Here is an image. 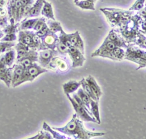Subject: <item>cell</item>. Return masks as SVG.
Wrapping results in <instances>:
<instances>
[{
	"instance_id": "6da1fadb",
	"label": "cell",
	"mask_w": 146,
	"mask_h": 139,
	"mask_svg": "<svg viewBox=\"0 0 146 139\" xmlns=\"http://www.w3.org/2000/svg\"><path fill=\"white\" fill-rule=\"evenodd\" d=\"M52 128L68 136L73 137L75 139H90L93 137L102 136L105 134L103 132H93L86 129L83 121L77 118L76 114H73L71 120L65 126Z\"/></svg>"
},
{
	"instance_id": "7a4b0ae2",
	"label": "cell",
	"mask_w": 146,
	"mask_h": 139,
	"mask_svg": "<svg viewBox=\"0 0 146 139\" xmlns=\"http://www.w3.org/2000/svg\"><path fill=\"white\" fill-rule=\"evenodd\" d=\"M100 10L104 14L111 26L116 29L125 23L134 14V11L117 8L104 7L100 8Z\"/></svg>"
},
{
	"instance_id": "3957f363",
	"label": "cell",
	"mask_w": 146,
	"mask_h": 139,
	"mask_svg": "<svg viewBox=\"0 0 146 139\" xmlns=\"http://www.w3.org/2000/svg\"><path fill=\"white\" fill-rule=\"evenodd\" d=\"M141 20L142 18L137 13L117 29L128 43H135L136 41Z\"/></svg>"
},
{
	"instance_id": "277c9868",
	"label": "cell",
	"mask_w": 146,
	"mask_h": 139,
	"mask_svg": "<svg viewBox=\"0 0 146 139\" xmlns=\"http://www.w3.org/2000/svg\"><path fill=\"white\" fill-rule=\"evenodd\" d=\"M125 49L124 59L138 64L136 70L146 67V50H144L134 43H128Z\"/></svg>"
},
{
	"instance_id": "5b68a950",
	"label": "cell",
	"mask_w": 146,
	"mask_h": 139,
	"mask_svg": "<svg viewBox=\"0 0 146 139\" xmlns=\"http://www.w3.org/2000/svg\"><path fill=\"white\" fill-rule=\"evenodd\" d=\"M47 72L48 70L47 69L42 67L38 63L35 62L25 68L23 74L20 81V85L27 81L32 82L38 76Z\"/></svg>"
},
{
	"instance_id": "8992f818",
	"label": "cell",
	"mask_w": 146,
	"mask_h": 139,
	"mask_svg": "<svg viewBox=\"0 0 146 139\" xmlns=\"http://www.w3.org/2000/svg\"><path fill=\"white\" fill-rule=\"evenodd\" d=\"M116 46L107 38H106L100 46L91 54V57H102L114 60L112 50Z\"/></svg>"
},
{
	"instance_id": "52a82bcc",
	"label": "cell",
	"mask_w": 146,
	"mask_h": 139,
	"mask_svg": "<svg viewBox=\"0 0 146 139\" xmlns=\"http://www.w3.org/2000/svg\"><path fill=\"white\" fill-rule=\"evenodd\" d=\"M67 98H68L69 101L71 103L75 112L76 114L77 117L80 118L82 121H85V122H92L95 123H97L98 122L96 120V119L92 117L87 110H86L83 107L80 106L71 96L69 94H66Z\"/></svg>"
},
{
	"instance_id": "ba28073f",
	"label": "cell",
	"mask_w": 146,
	"mask_h": 139,
	"mask_svg": "<svg viewBox=\"0 0 146 139\" xmlns=\"http://www.w3.org/2000/svg\"><path fill=\"white\" fill-rule=\"evenodd\" d=\"M38 63L42 67L48 69V65L52 58L57 56L59 53L56 50H52L50 49H42L38 51Z\"/></svg>"
},
{
	"instance_id": "9c48e42d",
	"label": "cell",
	"mask_w": 146,
	"mask_h": 139,
	"mask_svg": "<svg viewBox=\"0 0 146 139\" xmlns=\"http://www.w3.org/2000/svg\"><path fill=\"white\" fill-rule=\"evenodd\" d=\"M67 54H68L72 61V67H82L83 65L86 58L84 54L76 47L71 46L68 48Z\"/></svg>"
},
{
	"instance_id": "30bf717a",
	"label": "cell",
	"mask_w": 146,
	"mask_h": 139,
	"mask_svg": "<svg viewBox=\"0 0 146 139\" xmlns=\"http://www.w3.org/2000/svg\"><path fill=\"white\" fill-rule=\"evenodd\" d=\"M40 40L41 45L39 50L46 49L54 50L56 48V45L59 40V38L56 33L50 32L43 37H41Z\"/></svg>"
},
{
	"instance_id": "8fae6325",
	"label": "cell",
	"mask_w": 146,
	"mask_h": 139,
	"mask_svg": "<svg viewBox=\"0 0 146 139\" xmlns=\"http://www.w3.org/2000/svg\"><path fill=\"white\" fill-rule=\"evenodd\" d=\"M38 51L30 49L29 52L25 56L18 59H16L15 63L22 65L25 68L35 62H38Z\"/></svg>"
},
{
	"instance_id": "7c38bea8",
	"label": "cell",
	"mask_w": 146,
	"mask_h": 139,
	"mask_svg": "<svg viewBox=\"0 0 146 139\" xmlns=\"http://www.w3.org/2000/svg\"><path fill=\"white\" fill-rule=\"evenodd\" d=\"M48 69L54 71L59 70L60 72H63L68 70L69 65L68 62L65 59L62 58L57 55L52 58L48 65Z\"/></svg>"
},
{
	"instance_id": "4fadbf2b",
	"label": "cell",
	"mask_w": 146,
	"mask_h": 139,
	"mask_svg": "<svg viewBox=\"0 0 146 139\" xmlns=\"http://www.w3.org/2000/svg\"><path fill=\"white\" fill-rule=\"evenodd\" d=\"M110 41H112L116 46L126 49L128 46V43L121 35L118 30L115 28L112 29L109 31L108 35L106 37Z\"/></svg>"
},
{
	"instance_id": "5bb4252c",
	"label": "cell",
	"mask_w": 146,
	"mask_h": 139,
	"mask_svg": "<svg viewBox=\"0 0 146 139\" xmlns=\"http://www.w3.org/2000/svg\"><path fill=\"white\" fill-rule=\"evenodd\" d=\"M13 66V73L11 86L13 88H15L20 85V81L23 74L25 67L22 65L16 63L14 64Z\"/></svg>"
},
{
	"instance_id": "9a60e30c",
	"label": "cell",
	"mask_w": 146,
	"mask_h": 139,
	"mask_svg": "<svg viewBox=\"0 0 146 139\" xmlns=\"http://www.w3.org/2000/svg\"><path fill=\"white\" fill-rule=\"evenodd\" d=\"M35 32L27 30H19L18 33V42L23 43L31 49L33 43V37Z\"/></svg>"
},
{
	"instance_id": "2e32d148",
	"label": "cell",
	"mask_w": 146,
	"mask_h": 139,
	"mask_svg": "<svg viewBox=\"0 0 146 139\" xmlns=\"http://www.w3.org/2000/svg\"><path fill=\"white\" fill-rule=\"evenodd\" d=\"M70 39L72 46L78 48L83 54H84V47L83 41L80 37L78 31L70 34Z\"/></svg>"
},
{
	"instance_id": "e0dca14e",
	"label": "cell",
	"mask_w": 146,
	"mask_h": 139,
	"mask_svg": "<svg viewBox=\"0 0 146 139\" xmlns=\"http://www.w3.org/2000/svg\"><path fill=\"white\" fill-rule=\"evenodd\" d=\"M86 82L89 85L90 87L91 88V90L94 92V93L95 94L98 100L99 101L100 97L102 96L103 93L102 91L100 88V86L97 84L96 80H95L94 77L92 76H89L88 77L85 78Z\"/></svg>"
},
{
	"instance_id": "ac0fdd59",
	"label": "cell",
	"mask_w": 146,
	"mask_h": 139,
	"mask_svg": "<svg viewBox=\"0 0 146 139\" xmlns=\"http://www.w3.org/2000/svg\"><path fill=\"white\" fill-rule=\"evenodd\" d=\"M44 2V0H37L35 3L32 7H31L25 19H27L29 17H38L41 12Z\"/></svg>"
},
{
	"instance_id": "d6986e66",
	"label": "cell",
	"mask_w": 146,
	"mask_h": 139,
	"mask_svg": "<svg viewBox=\"0 0 146 139\" xmlns=\"http://www.w3.org/2000/svg\"><path fill=\"white\" fill-rule=\"evenodd\" d=\"M80 85H81L80 81L71 80L63 84L62 87L64 93L66 94H70V93H72L76 91L79 88Z\"/></svg>"
},
{
	"instance_id": "ffe728a7",
	"label": "cell",
	"mask_w": 146,
	"mask_h": 139,
	"mask_svg": "<svg viewBox=\"0 0 146 139\" xmlns=\"http://www.w3.org/2000/svg\"><path fill=\"white\" fill-rule=\"evenodd\" d=\"M5 62L7 67H12L16 59V51L13 48L8 49L4 54Z\"/></svg>"
},
{
	"instance_id": "44dd1931",
	"label": "cell",
	"mask_w": 146,
	"mask_h": 139,
	"mask_svg": "<svg viewBox=\"0 0 146 139\" xmlns=\"http://www.w3.org/2000/svg\"><path fill=\"white\" fill-rule=\"evenodd\" d=\"M41 14L47 19L55 20L52 5L50 3L44 1L41 10Z\"/></svg>"
},
{
	"instance_id": "7402d4cb",
	"label": "cell",
	"mask_w": 146,
	"mask_h": 139,
	"mask_svg": "<svg viewBox=\"0 0 146 139\" xmlns=\"http://www.w3.org/2000/svg\"><path fill=\"white\" fill-rule=\"evenodd\" d=\"M14 49L16 51V59H18L25 56L30 49L29 46L20 42L15 45Z\"/></svg>"
},
{
	"instance_id": "603a6c76",
	"label": "cell",
	"mask_w": 146,
	"mask_h": 139,
	"mask_svg": "<svg viewBox=\"0 0 146 139\" xmlns=\"http://www.w3.org/2000/svg\"><path fill=\"white\" fill-rule=\"evenodd\" d=\"M90 111L93 117L96 119L98 124H100L101 121L100 119V114L99 111L98 101H95L91 99L90 102Z\"/></svg>"
},
{
	"instance_id": "cb8c5ba5",
	"label": "cell",
	"mask_w": 146,
	"mask_h": 139,
	"mask_svg": "<svg viewBox=\"0 0 146 139\" xmlns=\"http://www.w3.org/2000/svg\"><path fill=\"white\" fill-rule=\"evenodd\" d=\"M38 18H34V19H25L19 25L18 29L19 30H29L33 29L35 23L36 22Z\"/></svg>"
},
{
	"instance_id": "d4e9b609",
	"label": "cell",
	"mask_w": 146,
	"mask_h": 139,
	"mask_svg": "<svg viewBox=\"0 0 146 139\" xmlns=\"http://www.w3.org/2000/svg\"><path fill=\"white\" fill-rule=\"evenodd\" d=\"M76 6L84 10H95L94 3L88 0H80L74 2Z\"/></svg>"
},
{
	"instance_id": "484cf974",
	"label": "cell",
	"mask_w": 146,
	"mask_h": 139,
	"mask_svg": "<svg viewBox=\"0 0 146 139\" xmlns=\"http://www.w3.org/2000/svg\"><path fill=\"white\" fill-rule=\"evenodd\" d=\"M46 23L50 29V31L52 33L60 32L63 29L60 22L56 21L55 20L48 19L46 21Z\"/></svg>"
},
{
	"instance_id": "4316f807",
	"label": "cell",
	"mask_w": 146,
	"mask_h": 139,
	"mask_svg": "<svg viewBox=\"0 0 146 139\" xmlns=\"http://www.w3.org/2000/svg\"><path fill=\"white\" fill-rule=\"evenodd\" d=\"M137 13L142 18L139 27V31L146 35V6L139 10Z\"/></svg>"
},
{
	"instance_id": "83f0119b",
	"label": "cell",
	"mask_w": 146,
	"mask_h": 139,
	"mask_svg": "<svg viewBox=\"0 0 146 139\" xmlns=\"http://www.w3.org/2000/svg\"><path fill=\"white\" fill-rule=\"evenodd\" d=\"M80 83H81V85L82 86V89L84 90V92L93 100L95 101H98L95 94L94 93V92H92V90H91V88L90 87L89 85L88 84V83L86 82L85 78H82L80 81Z\"/></svg>"
},
{
	"instance_id": "f1b7e54d",
	"label": "cell",
	"mask_w": 146,
	"mask_h": 139,
	"mask_svg": "<svg viewBox=\"0 0 146 139\" xmlns=\"http://www.w3.org/2000/svg\"><path fill=\"white\" fill-rule=\"evenodd\" d=\"M42 129L44 130H46L48 132H50L51 135L53 137V138L55 139H66V138H68L66 137L64 135H62L58 133L57 132L55 131V130L53 129L52 128H51L46 122H44L42 126Z\"/></svg>"
},
{
	"instance_id": "f546056e",
	"label": "cell",
	"mask_w": 146,
	"mask_h": 139,
	"mask_svg": "<svg viewBox=\"0 0 146 139\" xmlns=\"http://www.w3.org/2000/svg\"><path fill=\"white\" fill-rule=\"evenodd\" d=\"M76 94L78 95L80 100L84 104V105L88 108V109L90 110V102L91 98L84 92L82 88H79Z\"/></svg>"
},
{
	"instance_id": "4dcf8cb0",
	"label": "cell",
	"mask_w": 146,
	"mask_h": 139,
	"mask_svg": "<svg viewBox=\"0 0 146 139\" xmlns=\"http://www.w3.org/2000/svg\"><path fill=\"white\" fill-rule=\"evenodd\" d=\"M139 47L146 50V35L139 31L136 41L134 43Z\"/></svg>"
},
{
	"instance_id": "1f68e13d",
	"label": "cell",
	"mask_w": 146,
	"mask_h": 139,
	"mask_svg": "<svg viewBox=\"0 0 146 139\" xmlns=\"http://www.w3.org/2000/svg\"><path fill=\"white\" fill-rule=\"evenodd\" d=\"M125 51L123 48L116 46L112 50V55L115 61H121L124 58Z\"/></svg>"
},
{
	"instance_id": "d6a6232c",
	"label": "cell",
	"mask_w": 146,
	"mask_h": 139,
	"mask_svg": "<svg viewBox=\"0 0 146 139\" xmlns=\"http://www.w3.org/2000/svg\"><path fill=\"white\" fill-rule=\"evenodd\" d=\"M58 38L59 41L61 42L62 43H63L65 46H66L68 48L72 46L70 39V34L66 33L63 29L60 31Z\"/></svg>"
},
{
	"instance_id": "836d02e7",
	"label": "cell",
	"mask_w": 146,
	"mask_h": 139,
	"mask_svg": "<svg viewBox=\"0 0 146 139\" xmlns=\"http://www.w3.org/2000/svg\"><path fill=\"white\" fill-rule=\"evenodd\" d=\"M13 66L12 67H8L5 75L4 76L3 82L6 84L7 88H9L11 86V80L13 77Z\"/></svg>"
},
{
	"instance_id": "e575fe53",
	"label": "cell",
	"mask_w": 146,
	"mask_h": 139,
	"mask_svg": "<svg viewBox=\"0 0 146 139\" xmlns=\"http://www.w3.org/2000/svg\"><path fill=\"white\" fill-rule=\"evenodd\" d=\"M29 139H52L53 138L51 134L44 130H41L35 136L29 138Z\"/></svg>"
},
{
	"instance_id": "d590c367",
	"label": "cell",
	"mask_w": 146,
	"mask_h": 139,
	"mask_svg": "<svg viewBox=\"0 0 146 139\" xmlns=\"http://www.w3.org/2000/svg\"><path fill=\"white\" fill-rule=\"evenodd\" d=\"M15 42H7V41H0V53L2 54L6 52L8 49L14 46Z\"/></svg>"
},
{
	"instance_id": "8d00e7d4",
	"label": "cell",
	"mask_w": 146,
	"mask_h": 139,
	"mask_svg": "<svg viewBox=\"0 0 146 139\" xmlns=\"http://www.w3.org/2000/svg\"><path fill=\"white\" fill-rule=\"evenodd\" d=\"M145 0H136V1L129 8V10L131 11H139L144 6Z\"/></svg>"
},
{
	"instance_id": "74e56055",
	"label": "cell",
	"mask_w": 146,
	"mask_h": 139,
	"mask_svg": "<svg viewBox=\"0 0 146 139\" xmlns=\"http://www.w3.org/2000/svg\"><path fill=\"white\" fill-rule=\"evenodd\" d=\"M46 24V21L44 18L42 17V18H38L33 29L35 32H37L39 31Z\"/></svg>"
},
{
	"instance_id": "f35d334b",
	"label": "cell",
	"mask_w": 146,
	"mask_h": 139,
	"mask_svg": "<svg viewBox=\"0 0 146 139\" xmlns=\"http://www.w3.org/2000/svg\"><path fill=\"white\" fill-rule=\"evenodd\" d=\"M56 48L57 49L56 50L58 51V53L61 55H64L67 53L68 47L66 46H65L63 43H62L61 42H60L59 40L56 43Z\"/></svg>"
},
{
	"instance_id": "ab89813d",
	"label": "cell",
	"mask_w": 146,
	"mask_h": 139,
	"mask_svg": "<svg viewBox=\"0 0 146 139\" xmlns=\"http://www.w3.org/2000/svg\"><path fill=\"white\" fill-rule=\"evenodd\" d=\"M17 39L16 33H10L5 34L1 39L0 41H7V42H14Z\"/></svg>"
},
{
	"instance_id": "60d3db41",
	"label": "cell",
	"mask_w": 146,
	"mask_h": 139,
	"mask_svg": "<svg viewBox=\"0 0 146 139\" xmlns=\"http://www.w3.org/2000/svg\"><path fill=\"white\" fill-rule=\"evenodd\" d=\"M50 32H51V31H50V29H49V28H48V26L46 23L39 31H38L37 32H35V33L39 37L41 38V37H43V36H44L45 35H46L47 34H48Z\"/></svg>"
},
{
	"instance_id": "b9f144b4",
	"label": "cell",
	"mask_w": 146,
	"mask_h": 139,
	"mask_svg": "<svg viewBox=\"0 0 146 139\" xmlns=\"http://www.w3.org/2000/svg\"><path fill=\"white\" fill-rule=\"evenodd\" d=\"M8 25V19L7 17L0 16V28H5Z\"/></svg>"
},
{
	"instance_id": "7bdbcfd3",
	"label": "cell",
	"mask_w": 146,
	"mask_h": 139,
	"mask_svg": "<svg viewBox=\"0 0 146 139\" xmlns=\"http://www.w3.org/2000/svg\"><path fill=\"white\" fill-rule=\"evenodd\" d=\"M3 36H4V33H3L2 30H1V29L0 28V39H1Z\"/></svg>"
},
{
	"instance_id": "ee69618b",
	"label": "cell",
	"mask_w": 146,
	"mask_h": 139,
	"mask_svg": "<svg viewBox=\"0 0 146 139\" xmlns=\"http://www.w3.org/2000/svg\"><path fill=\"white\" fill-rule=\"evenodd\" d=\"M78 1H80V0H74V2H75ZM88 1H91V2H94V3H95V2L96 1H97L98 0H88Z\"/></svg>"
},
{
	"instance_id": "f6af8a7d",
	"label": "cell",
	"mask_w": 146,
	"mask_h": 139,
	"mask_svg": "<svg viewBox=\"0 0 146 139\" xmlns=\"http://www.w3.org/2000/svg\"><path fill=\"white\" fill-rule=\"evenodd\" d=\"M145 6H146V0H145Z\"/></svg>"
},
{
	"instance_id": "bcb514c9",
	"label": "cell",
	"mask_w": 146,
	"mask_h": 139,
	"mask_svg": "<svg viewBox=\"0 0 146 139\" xmlns=\"http://www.w3.org/2000/svg\"><path fill=\"white\" fill-rule=\"evenodd\" d=\"M1 53H0V55H1Z\"/></svg>"
}]
</instances>
